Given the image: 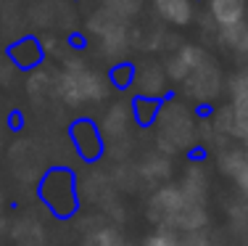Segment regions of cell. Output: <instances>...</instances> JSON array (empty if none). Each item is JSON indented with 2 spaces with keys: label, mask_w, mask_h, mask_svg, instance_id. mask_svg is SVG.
Segmentation results:
<instances>
[{
  "label": "cell",
  "mask_w": 248,
  "mask_h": 246,
  "mask_svg": "<svg viewBox=\"0 0 248 246\" xmlns=\"http://www.w3.org/2000/svg\"><path fill=\"white\" fill-rule=\"evenodd\" d=\"M87 246H127V241H122L114 230H100L87 241Z\"/></svg>",
  "instance_id": "7c38bea8"
},
{
  "label": "cell",
  "mask_w": 248,
  "mask_h": 246,
  "mask_svg": "<svg viewBox=\"0 0 248 246\" xmlns=\"http://www.w3.org/2000/svg\"><path fill=\"white\" fill-rule=\"evenodd\" d=\"M222 167H224L227 175H232V178L238 180L243 196L248 198V154H243V151H232V154H227L222 159Z\"/></svg>",
  "instance_id": "52a82bcc"
},
{
  "label": "cell",
  "mask_w": 248,
  "mask_h": 246,
  "mask_svg": "<svg viewBox=\"0 0 248 246\" xmlns=\"http://www.w3.org/2000/svg\"><path fill=\"white\" fill-rule=\"evenodd\" d=\"M158 140L167 148H182L190 140V116L180 106H169L158 116Z\"/></svg>",
  "instance_id": "7a4b0ae2"
},
{
  "label": "cell",
  "mask_w": 248,
  "mask_h": 246,
  "mask_svg": "<svg viewBox=\"0 0 248 246\" xmlns=\"http://www.w3.org/2000/svg\"><path fill=\"white\" fill-rule=\"evenodd\" d=\"M74 140H77V146H79V151L85 156H95L100 151L98 130L93 125H87V122H79V125L74 127Z\"/></svg>",
  "instance_id": "9c48e42d"
},
{
  "label": "cell",
  "mask_w": 248,
  "mask_h": 246,
  "mask_svg": "<svg viewBox=\"0 0 248 246\" xmlns=\"http://www.w3.org/2000/svg\"><path fill=\"white\" fill-rule=\"evenodd\" d=\"M232 111H230V130L248 140V77L235 80L232 85Z\"/></svg>",
  "instance_id": "5b68a950"
},
{
  "label": "cell",
  "mask_w": 248,
  "mask_h": 246,
  "mask_svg": "<svg viewBox=\"0 0 248 246\" xmlns=\"http://www.w3.org/2000/svg\"><path fill=\"white\" fill-rule=\"evenodd\" d=\"M182 204H185L182 188H161L151 201V214H153V220H158V222H172L174 225Z\"/></svg>",
  "instance_id": "277c9868"
},
{
  "label": "cell",
  "mask_w": 248,
  "mask_h": 246,
  "mask_svg": "<svg viewBox=\"0 0 248 246\" xmlns=\"http://www.w3.org/2000/svg\"><path fill=\"white\" fill-rule=\"evenodd\" d=\"M40 193H43L45 204H48L56 214L74 212V207H77V188H74V180H72V175H69V172H61V169L50 172L48 178L43 180Z\"/></svg>",
  "instance_id": "6da1fadb"
},
{
  "label": "cell",
  "mask_w": 248,
  "mask_h": 246,
  "mask_svg": "<svg viewBox=\"0 0 248 246\" xmlns=\"http://www.w3.org/2000/svg\"><path fill=\"white\" fill-rule=\"evenodd\" d=\"M61 90H63V96H66L72 103H79V101H98L103 87H100V80L95 77V74L77 69V72L63 77Z\"/></svg>",
  "instance_id": "3957f363"
},
{
  "label": "cell",
  "mask_w": 248,
  "mask_h": 246,
  "mask_svg": "<svg viewBox=\"0 0 248 246\" xmlns=\"http://www.w3.org/2000/svg\"><path fill=\"white\" fill-rule=\"evenodd\" d=\"M248 0H211V14L222 27H232L246 19Z\"/></svg>",
  "instance_id": "8992f818"
},
{
  "label": "cell",
  "mask_w": 248,
  "mask_h": 246,
  "mask_svg": "<svg viewBox=\"0 0 248 246\" xmlns=\"http://www.w3.org/2000/svg\"><path fill=\"white\" fill-rule=\"evenodd\" d=\"M156 5L164 19L172 21V24H187L193 16L190 0H156Z\"/></svg>",
  "instance_id": "ba28073f"
},
{
  "label": "cell",
  "mask_w": 248,
  "mask_h": 246,
  "mask_svg": "<svg viewBox=\"0 0 248 246\" xmlns=\"http://www.w3.org/2000/svg\"><path fill=\"white\" fill-rule=\"evenodd\" d=\"M224 40H227V45H232L235 50L248 53V21L243 19L232 27H224Z\"/></svg>",
  "instance_id": "30bf717a"
},
{
  "label": "cell",
  "mask_w": 248,
  "mask_h": 246,
  "mask_svg": "<svg viewBox=\"0 0 248 246\" xmlns=\"http://www.w3.org/2000/svg\"><path fill=\"white\" fill-rule=\"evenodd\" d=\"M145 246H180V241H177L174 233L158 230V233H153V236L145 238Z\"/></svg>",
  "instance_id": "4fadbf2b"
},
{
  "label": "cell",
  "mask_w": 248,
  "mask_h": 246,
  "mask_svg": "<svg viewBox=\"0 0 248 246\" xmlns=\"http://www.w3.org/2000/svg\"><path fill=\"white\" fill-rule=\"evenodd\" d=\"M140 74H143V77H148V82H135V85H138V90L143 93L145 98H148V96H156V93L164 87V74L158 72V69H153V66H145Z\"/></svg>",
  "instance_id": "8fae6325"
}]
</instances>
